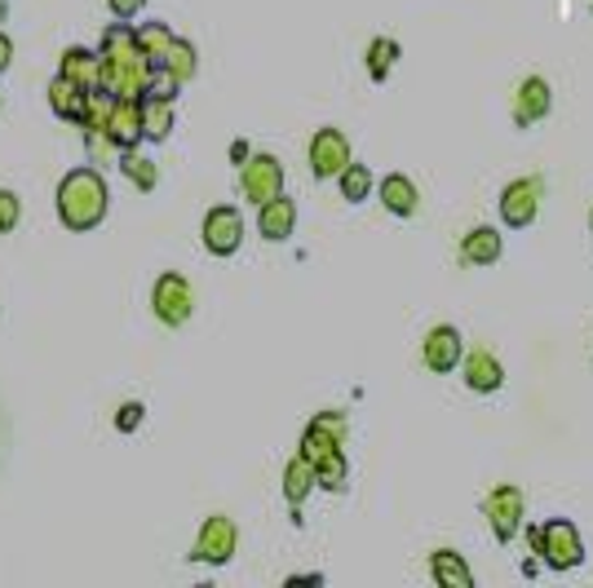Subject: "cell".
<instances>
[{
  "label": "cell",
  "mask_w": 593,
  "mask_h": 588,
  "mask_svg": "<svg viewBox=\"0 0 593 588\" xmlns=\"http://www.w3.org/2000/svg\"><path fill=\"white\" fill-rule=\"evenodd\" d=\"M58 221L72 230V235H85V230H98L107 221V208H111V186L98 168H72L63 182H58Z\"/></svg>",
  "instance_id": "1"
},
{
  "label": "cell",
  "mask_w": 593,
  "mask_h": 588,
  "mask_svg": "<svg viewBox=\"0 0 593 588\" xmlns=\"http://www.w3.org/2000/svg\"><path fill=\"white\" fill-rule=\"evenodd\" d=\"M527 544L549 570H575L584 562V540L571 518H549V522L527 526Z\"/></svg>",
  "instance_id": "2"
},
{
  "label": "cell",
  "mask_w": 593,
  "mask_h": 588,
  "mask_svg": "<svg viewBox=\"0 0 593 588\" xmlns=\"http://www.w3.org/2000/svg\"><path fill=\"white\" fill-rule=\"evenodd\" d=\"M155 72H160V67L142 54V45H133V50H125V54H103V89L116 94V98L142 102Z\"/></svg>",
  "instance_id": "3"
},
{
  "label": "cell",
  "mask_w": 593,
  "mask_h": 588,
  "mask_svg": "<svg viewBox=\"0 0 593 588\" xmlns=\"http://www.w3.org/2000/svg\"><path fill=\"white\" fill-rule=\"evenodd\" d=\"M151 311H155V319H160L164 328L191 324V315H195V287H191V279H186L182 270H164V274L155 279V287H151Z\"/></svg>",
  "instance_id": "4"
},
{
  "label": "cell",
  "mask_w": 593,
  "mask_h": 588,
  "mask_svg": "<svg viewBox=\"0 0 593 588\" xmlns=\"http://www.w3.org/2000/svg\"><path fill=\"white\" fill-rule=\"evenodd\" d=\"M483 518L492 522L496 544H514L518 531H522V522H527V500H522V491H518L514 482L492 487V491L483 496Z\"/></svg>",
  "instance_id": "5"
},
{
  "label": "cell",
  "mask_w": 593,
  "mask_h": 588,
  "mask_svg": "<svg viewBox=\"0 0 593 588\" xmlns=\"http://www.w3.org/2000/svg\"><path fill=\"white\" fill-rule=\"evenodd\" d=\"M239 195L248 199V204H270L274 195H283V164L274 160V155H266V151H257V155H248L244 164H239Z\"/></svg>",
  "instance_id": "6"
},
{
  "label": "cell",
  "mask_w": 593,
  "mask_h": 588,
  "mask_svg": "<svg viewBox=\"0 0 593 588\" xmlns=\"http://www.w3.org/2000/svg\"><path fill=\"white\" fill-rule=\"evenodd\" d=\"M200 239L213 257H235L239 243H244V213L235 204H217L204 213V226H200Z\"/></svg>",
  "instance_id": "7"
},
{
  "label": "cell",
  "mask_w": 593,
  "mask_h": 588,
  "mask_svg": "<svg viewBox=\"0 0 593 588\" xmlns=\"http://www.w3.org/2000/svg\"><path fill=\"white\" fill-rule=\"evenodd\" d=\"M239 548V526L222 513L204 518L200 535H195V548H191V562H204V566H226Z\"/></svg>",
  "instance_id": "8"
},
{
  "label": "cell",
  "mask_w": 593,
  "mask_h": 588,
  "mask_svg": "<svg viewBox=\"0 0 593 588\" xmlns=\"http://www.w3.org/2000/svg\"><path fill=\"white\" fill-rule=\"evenodd\" d=\"M351 160H355V155H351V138H346L342 129H320V133L311 138V173H315L320 182H337Z\"/></svg>",
  "instance_id": "9"
},
{
  "label": "cell",
  "mask_w": 593,
  "mask_h": 588,
  "mask_svg": "<svg viewBox=\"0 0 593 588\" xmlns=\"http://www.w3.org/2000/svg\"><path fill=\"white\" fill-rule=\"evenodd\" d=\"M540 213V182L536 177H518L500 190V221L509 230H527Z\"/></svg>",
  "instance_id": "10"
},
{
  "label": "cell",
  "mask_w": 593,
  "mask_h": 588,
  "mask_svg": "<svg viewBox=\"0 0 593 588\" xmlns=\"http://www.w3.org/2000/svg\"><path fill=\"white\" fill-rule=\"evenodd\" d=\"M346 416L342 412H320L311 425H306V434H302V456L306 460H324V456H333V451H342L346 447Z\"/></svg>",
  "instance_id": "11"
},
{
  "label": "cell",
  "mask_w": 593,
  "mask_h": 588,
  "mask_svg": "<svg viewBox=\"0 0 593 588\" xmlns=\"http://www.w3.org/2000/svg\"><path fill=\"white\" fill-rule=\"evenodd\" d=\"M421 359H425V368H430V372H439V377L456 372V368H461V359H465V341H461V333H456L452 324L430 328V333H425V341H421Z\"/></svg>",
  "instance_id": "12"
},
{
  "label": "cell",
  "mask_w": 593,
  "mask_h": 588,
  "mask_svg": "<svg viewBox=\"0 0 593 588\" xmlns=\"http://www.w3.org/2000/svg\"><path fill=\"white\" fill-rule=\"evenodd\" d=\"M514 124L518 129H536L549 111H553V89H549V80H540V76H527L518 89H514Z\"/></svg>",
  "instance_id": "13"
},
{
  "label": "cell",
  "mask_w": 593,
  "mask_h": 588,
  "mask_svg": "<svg viewBox=\"0 0 593 588\" xmlns=\"http://www.w3.org/2000/svg\"><path fill=\"white\" fill-rule=\"evenodd\" d=\"M142 142H147V133H142V102L116 98L111 120H107V146H116V151H138Z\"/></svg>",
  "instance_id": "14"
},
{
  "label": "cell",
  "mask_w": 593,
  "mask_h": 588,
  "mask_svg": "<svg viewBox=\"0 0 593 588\" xmlns=\"http://www.w3.org/2000/svg\"><path fill=\"white\" fill-rule=\"evenodd\" d=\"M50 111L58 116V120H72V124H85V111H89V89L85 85H76L72 76H54L50 80Z\"/></svg>",
  "instance_id": "15"
},
{
  "label": "cell",
  "mask_w": 593,
  "mask_h": 588,
  "mask_svg": "<svg viewBox=\"0 0 593 588\" xmlns=\"http://www.w3.org/2000/svg\"><path fill=\"white\" fill-rule=\"evenodd\" d=\"M500 252H505V239H500V230H496V226H470V230L461 235V261H465V265H474V270L496 265V261H500Z\"/></svg>",
  "instance_id": "16"
},
{
  "label": "cell",
  "mask_w": 593,
  "mask_h": 588,
  "mask_svg": "<svg viewBox=\"0 0 593 588\" xmlns=\"http://www.w3.org/2000/svg\"><path fill=\"white\" fill-rule=\"evenodd\" d=\"M377 199H381V208H386L390 217H417V208H421V190H417V182H412L408 173L381 177Z\"/></svg>",
  "instance_id": "17"
},
{
  "label": "cell",
  "mask_w": 593,
  "mask_h": 588,
  "mask_svg": "<svg viewBox=\"0 0 593 588\" xmlns=\"http://www.w3.org/2000/svg\"><path fill=\"white\" fill-rule=\"evenodd\" d=\"M257 230H261V239H270V243L292 239V230H296V199L274 195L270 204H261V208H257Z\"/></svg>",
  "instance_id": "18"
},
{
  "label": "cell",
  "mask_w": 593,
  "mask_h": 588,
  "mask_svg": "<svg viewBox=\"0 0 593 588\" xmlns=\"http://www.w3.org/2000/svg\"><path fill=\"white\" fill-rule=\"evenodd\" d=\"M461 372H465V385L474 394H496L505 385V363L492 355V350H474L461 359Z\"/></svg>",
  "instance_id": "19"
},
{
  "label": "cell",
  "mask_w": 593,
  "mask_h": 588,
  "mask_svg": "<svg viewBox=\"0 0 593 588\" xmlns=\"http://www.w3.org/2000/svg\"><path fill=\"white\" fill-rule=\"evenodd\" d=\"M320 487V469H315V460H306L302 451H296L288 465H283V500L292 504V509H302L306 504V496Z\"/></svg>",
  "instance_id": "20"
},
{
  "label": "cell",
  "mask_w": 593,
  "mask_h": 588,
  "mask_svg": "<svg viewBox=\"0 0 593 588\" xmlns=\"http://www.w3.org/2000/svg\"><path fill=\"white\" fill-rule=\"evenodd\" d=\"M58 72H63V76H72V80H76V85H85V89H98V85H103V50L72 45V50H63Z\"/></svg>",
  "instance_id": "21"
},
{
  "label": "cell",
  "mask_w": 593,
  "mask_h": 588,
  "mask_svg": "<svg viewBox=\"0 0 593 588\" xmlns=\"http://www.w3.org/2000/svg\"><path fill=\"white\" fill-rule=\"evenodd\" d=\"M430 575L439 588H474V570L465 566V557L456 548H434L430 553Z\"/></svg>",
  "instance_id": "22"
},
{
  "label": "cell",
  "mask_w": 593,
  "mask_h": 588,
  "mask_svg": "<svg viewBox=\"0 0 593 588\" xmlns=\"http://www.w3.org/2000/svg\"><path fill=\"white\" fill-rule=\"evenodd\" d=\"M173 124H177V111H173L169 98H142V133H147V142H169Z\"/></svg>",
  "instance_id": "23"
},
{
  "label": "cell",
  "mask_w": 593,
  "mask_h": 588,
  "mask_svg": "<svg viewBox=\"0 0 593 588\" xmlns=\"http://www.w3.org/2000/svg\"><path fill=\"white\" fill-rule=\"evenodd\" d=\"M160 67H164V72H169V76H173L182 89H186V85L195 80V72H200V50H195L191 41H173Z\"/></svg>",
  "instance_id": "24"
},
{
  "label": "cell",
  "mask_w": 593,
  "mask_h": 588,
  "mask_svg": "<svg viewBox=\"0 0 593 588\" xmlns=\"http://www.w3.org/2000/svg\"><path fill=\"white\" fill-rule=\"evenodd\" d=\"M368 76L381 85V80H390V72H395V63L403 58V50H399V41H390V36H377L373 45H368Z\"/></svg>",
  "instance_id": "25"
},
{
  "label": "cell",
  "mask_w": 593,
  "mask_h": 588,
  "mask_svg": "<svg viewBox=\"0 0 593 588\" xmlns=\"http://www.w3.org/2000/svg\"><path fill=\"white\" fill-rule=\"evenodd\" d=\"M337 186H342V199L346 204H364L368 195H373V186H377V177H373V168L368 164H346V173L337 177Z\"/></svg>",
  "instance_id": "26"
},
{
  "label": "cell",
  "mask_w": 593,
  "mask_h": 588,
  "mask_svg": "<svg viewBox=\"0 0 593 588\" xmlns=\"http://www.w3.org/2000/svg\"><path fill=\"white\" fill-rule=\"evenodd\" d=\"M173 41H177V36H173L169 23H142V28H138V45H142V54H147L155 67L164 63V54H169Z\"/></svg>",
  "instance_id": "27"
},
{
  "label": "cell",
  "mask_w": 593,
  "mask_h": 588,
  "mask_svg": "<svg viewBox=\"0 0 593 588\" xmlns=\"http://www.w3.org/2000/svg\"><path fill=\"white\" fill-rule=\"evenodd\" d=\"M120 173H125L138 190H155V186H160V168H155L147 155H138V151H120Z\"/></svg>",
  "instance_id": "28"
},
{
  "label": "cell",
  "mask_w": 593,
  "mask_h": 588,
  "mask_svg": "<svg viewBox=\"0 0 593 588\" xmlns=\"http://www.w3.org/2000/svg\"><path fill=\"white\" fill-rule=\"evenodd\" d=\"M315 469H320V487H324V491H333V496H342V491H346V478H351L346 451H333V456H324Z\"/></svg>",
  "instance_id": "29"
},
{
  "label": "cell",
  "mask_w": 593,
  "mask_h": 588,
  "mask_svg": "<svg viewBox=\"0 0 593 588\" xmlns=\"http://www.w3.org/2000/svg\"><path fill=\"white\" fill-rule=\"evenodd\" d=\"M23 221V199L14 190H0V235H10Z\"/></svg>",
  "instance_id": "30"
},
{
  "label": "cell",
  "mask_w": 593,
  "mask_h": 588,
  "mask_svg": "<svg viewBox=\"0 0 593 588\" xmlns=\"http://www.w3.org/2000/svg\"><path fill=\"white\" fill-rule=\"evenodd\" d=\"M142 416H147L142 403H125V407L116 412V429H120V434H133V429L142 425Z\"/></svg>",
  "instance_id": "31"
},
{
  "label": "cell",
  "mask_w": 593,
  "mask_h": 588,
  "mask_svg": "<svg viewBox=\"0 0 593 588\" xmlns=\"http://www.w3.org/2000/svg\"><path fill=\"white\" fill-rule=\"evenodd\" d=\"M107 10H111V19H120V23H133V19L147 10V0H107Z\"/></svg>",
  "instance_id": "32"
},
{
  "label": "cell",
  "mask_w": 593,
  "mask_h": 588,
  "mask_svg": "<svg viewBox=\"0 0 593 588\" xmlns=\"http://www.w3.org/2000/svg\"><path fill=\"white\" fill-rule=\"evenodd\" d=\"M14 67V41L6 36V32H0V76H6Z\"/></svg>",
  "instance_id": "33"
},
{
  "label": "cell",
  "mask_w": 593,
  "mask_h": 588,
  "mask_svg": "<svg viewBox=\"0 0 593 588\" xmlns=\"http://www.w3.org/2000/svg\"><path fill=\"white\" fill-rule=\"evenodd\" d=\"M230 155L244 164V160H248V142H235V146H230Z\"/></svg>",
  "instance_id": "34"
},
{
  "label": "cell",
  "mask_w": 593,
  "mask_h": 588,
  "mask_svg": "<svg viewBox=\"0 0 593 588\" xmlns=\"http://www.w3.org/2000/svg\"><path fill=\"white\" fill-rule=\"evenodd\" d=\"M589 230H593V208H589Z\"/></svg>",
  "instance_id": "35"
},
{
  "label": "cell",
  "mask_w": 593,
  "mask_h": 588,
  "mask_svg": "<svg viewBox=\"0 0 593 588\" xmlns=\"http://www.w3.org/2000/svg\"><path fill=\"white\" fill-rule=\"evenodd\" d=\"M0 111H6V98H0Z\"/></svg>",
  "instance_id": "36"
},
{
  "label": "cell",
  "mask_w": 593,
  "mask_h": 588,
  "mask_svg": "<svg viewBox=\"0 0 593 588\" xmlns=\"http://www.w3.org/2000/svg\"><path fill=\"white\" fill-rule=\"evenodd\" d=\"M589 10H593V0H589Z\"/></svg>",
  "instance_id": "37"
}]
</instances>
